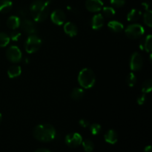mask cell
I'll use <instances>...</instances> for the list:
<instances>
[{"label":"cell","mask_w":152,"mask_h":152,"mask_svg":"<svg viewBox=\"0 0 152 152\" xmlns=\"http://www.w3.org/2000/svg\"><path fill=\"white\" fill-rule=\"evenodd\" d=\"M50 1L36 0L30 7V12L34 20L41 22L45 20L50 13Z\"/></svg>","instance_id":"obj_1"},{"label":"cell","mask_w":152,"mask_h":152,"mask_svg":"<svg viewBox=\"0 0 152 152\" xmlns=\"http://www.w3.org/2000/svg\"><path fill=\"white\" fill-rule=\"evenodd\" d=\"M34 136L41 142H50L56 137V130L50 124L39 125L34 129Z\"/></svg>","instance_id":"obj_2"},{"label":"cell","mask_w":152,"mask_h":152,"mask_svg":"<svg viewBox=\"0 0 152 152\" xmlns=\"http://www.w3.org/2000/svg\"><path fill=\"white\" fill-rule=\"evenodd\" d=\"M95 81L96 77L94 73L89 68H84L79 74L78 82L83 88H91L94 86Z\"/></svg>","instance_id":"obj_3"},{"label":"cell","mask_w":152,"mask_h":152,"mask_svg":"<svg viewBox=\"0 0 152 152\" xmlns=\"http://www.w3.org/2000/svg\"><path fill=\"white\" fill-rule=\"evenodd\" d=\"M42 45V40L35 34H31L27 39L25 44V48L27 53H33L37 52L40 48Z\"/></svg>","instance_id":"obj_4"},{"label":"cell","mask_w":152,"mask_h":152,"mask_svg":"<svg viewBox=\"0 0 152 152\" xmlns=\"http://www.w3.org/2000/svg\"><path fill=\"white\" fill-rule=\"evenodd\" d=\"M145 30L143 27L138 24H132L129 25L126 29V34L130 39H137L143 35Z\"/></svg>","instance_id":"obj_5"},{"label":"cell","mask_w":152,"mask_h":152,"mask_svg":"<svg viewBox=\"0 0 152 152\" xmlns=\"http://www.w3.org/2000/svg\"><path fill=\"white\" fill-rule=\"evenodd\" d=\"M6 56L7 59L12 62H19L22 59V52L20 49L17 46L12 45L10 48H8L6 52Z\"/></svg>","instance_id":"obj_6"},{"label":"cell","mask_w":152,"mask_h":152,"mask_svg":"<svg viewBox=\"0 0 152 152\" xmlns=\"http://www.w3.org/2000/svg\"><path fill=\"white\" fill-rule=\"evenodd\" d=\"M83 142V137L79 133L69 134L65 137V143L68 146L76 148L80 145Z\"/></svg>","instance_id":"obj_7"},{"label":"cell","mask_w":152,"mask_h":152,"mask_svg":"<svg viewBox=\"0 0 152 152\" xmlns=\"http://www.w3.org/2000/svg\"><path fill=\"white\" fill-rule=\"evenodd\" d=\"M143 65V59L140 53L135 52L132 54L130 61L131 69L134 71H137L142 68Z\"/></svg>","instance_id":"obj_8"},{"label":"cell","mask_w":152,"mask_h":152,"mask_svg":"<svg viewBox=\"0 0 152 152\" xmlns=\"http://www.w3.org/2000/svg\"><path fill=\"white\" fill-rule=\"evenodd\" d=\"M86 7L90 12L96 13L102 10L103 2L102 0H86Z\"/></svg>","instance_id":"obj_9"},{"label":"cell","mask_w":152,"mask_h":152,"mask_svg":"<svg viewBox=\"0 0 152 152\" xmlns=\"http://www.w3.org/2000/svg\"><path fill=\"white\" fill-rule=\"evenodd\" d=\"M52 22L57 25H63L65 22L66 16H65V13L62 10H55L54 11L52 12L51 16H50Z\"/></svg>","instance_id":"obj_10"},{"label":"cell","mask_w":152,"mask_h":152,"mask_svg":"<svg viewBox=\"0 0 152 152\" xmlns=\"http://www.w3.org/2000/svg\"><path fill=\"white\" fill-rule=\"evenodd\" d=\"M20 25L22 26V30L25 31V33L28 34H34L37 31V26L36 24L34 23L33 21L30 20V19H24L22 22H21Z\"/></svg>","instance_id":"obj_11"},{"label":"cell","mask_w":152,"mask_h":152,"mask_svg":"<svg viewBox=\"0 0 152 152\" xmlns=\"http://www.w3.org/2000/svg\"><path fill=\"white\" fill-rule=\"evenodd\" d=\"M64 31L68 36L73 37L77 35V32H78V29H77V27L75 24H74L73 22H66L64 25Z\"/></svg>","instance_id":"obj_12"},{"label":"cell","mask_w":152,"mask_h":152,"mask_svg":"<svg viewBox=\"0 0 152 152\" xmlns=\"http://www.w3.org/2000/svg\"><path fill=\"white\" fill-rule=\"evenodd\" d=\"M104 17L102 14H96L92 19V28L94 30H99L103 26Z\"/></svg>","instance_id":"obj_13"},{"label":"cell","mask_w":152,"mask_h":152,"mask_svg":"<svg viewBox=\"0 0 152 152\" xmlns=\"http://www.w3.org/2000/svg\"><path fill=\"white\" fill-rule=\"evenodd\" d=\"M105 140L110 144H115L118 140V135L117 133L113 129L108 131L105 134Z\"/></svg>","instance_id":"obj_14"},{"label":"cell","mask_w":152,"mask_h":152,"mask_svg":"<svg viewBox=\"0 0 152 152\" xmlns=\"http://www.w3.org/2000/svg\"><path fill=\"white\" fill-rule=\"evenodd\" d=\"M140 48L144 50H146L147 52H150L152 49V36L151 34L147 36L143 40L140 42Z\"/></svg>","instance_id":"obj_15"},{"label":"cell","mask_w":152,"mask_h":152,"mask_svg":"<svg viewBox=\"0 0 152 152\" xmlns=\"http://www.w3.org/2000/svg\"><path fill=\"white\" fill-rule=\"evenodd\" d=\"M20 19L19 17L16 16H11L7 19V25L9 28L11 29H16L20 26Z\"/></svg>","instance_id":"obj_16"},{"label":"cell","mask_w":152,"mask_h":152,"mask_svg":"<svg viewBox=\"0 0 152 152\" xmlns=\"http://www.w3.org/2000/svg\"><path fill=\"white\" fill-rule=\"evenodd\" d=\"M13 3L10 0H0V13H7L11 10Z\"/></svg>","instance_id":"obj_17"},{"label":"cell","mask_w":152,"mask_h":152,"mask_svg":"<svg viewBox=\"0 0 152 152\" xmlns=\"http://www.w3.org/2000/svg\"><path fill=\"white\" fill-rule=\"evenodd\" d=\"M22 73V68L19 65H12L7 71V75L10 78H16Z\"/></svg>","instance_id":"obj_18"},{"label":"cell","mask_w":152,"mask_h":152,"mask_svg":"<svg viewBox=\"0 0 152 152\" xmlns=\"http://www.w3.org/2000/svg\"><path fill=\"white\" fill-rule=\"evenodd\" d=\"M141 15H142V13L140 10H137V9H132L128 13L127 19L129 22H137L141 17Z\"/></svg>","instance_id":"obj_19"},{"label":"cell","mask_w":152,"mask_h":152,"mask_svg":"<svg viewBox=\"0 0 152 152\" xmlns=\"http://www.w3.org/2000/svg\"><path fill=\"white\" fill-rule=\"evenodd\" d=\"M108 26L111 31L115 33L121 32L124 28L123 24L120 23V22H117V21H111V22H108Z\"/></svg>","instance_id":"obj_20"},{"label":"cell","mask_w":152,"mask_h":152,"mask_svg":"<svg viewBox=\"0 0 152 152\" xmlns=\"http://www.w3.org/2000/svg\"><path fill=\"white\" fill-rule=\"evenodd\" d=\"M84 96V91L80 88H75L71 94V96L74 100H80Z\"/></svg>","instance_id":"obj_21"},{"label":"cell","mask_w":152,"mask_h":152,"mask_svg":"<svg viewBox=\"0 0 152 152\" xmlns=\"http://www.w3.org/2000/svg\"><path fill=\"white\" fill-rule=\"evenodd\" d=\"M83 148L86 152H92L94 148V144L91 140L86 139L83 142H82Z\"/></svg>","instance_id":"obj_22"},{"label":"cell","mask_w":152,"mask_h":152,"mask_svg":"<svg viewBox=\"0 0 152 152\" xmlns=\"http://www.w3.org/2000/svg\"><path fill=\"white\" fill-rule=\"evenodd\" d=\"M143 20L145 25H148V27L152 26V12L150 9L146 10L145 13H144Z\"/></svg>","instance_id":"obj_23"},{"label":"cell","mask_w":152,"mask_h":152,"mask_svg":"<svg viewBox=\"0 0 152 152\" xmlns=\"http://www.w3.org/2000/svg\"><path fill=\"white\" fill-rule=\"evenodd\" d=\"M10 42V37L5 33H0V48L5 47Z\"/></svg>","instance_id":"obj_24"},{"label":"cell","mask_w":152,"mask_h":152,"mask_svg":"<svg viewBox=\"0 0 152 152\" xmlns=\"http://www.w3.org/2000/svg\"><path fill=\"white\" fill-rule=\"evenodd\" d=\"M152 89V80H147L142 83V91L143 94L149 93Z\"/></svg>","instance_id":"obj_25"},{"label":"cell","mask_w":152,"mask_h":152,"mask_svg":"<svg viewBox=\"0 0 152 152\" xmlns=\"http://www.w3.org/2000/svg\"><path fill=\"white\" fill-rule=\"evenodd\" d=\"M102 13L106 17H112L115 14V10L111 7H105L102 8Z\"/></svg>","instance_id":"obj_26"},{"label":"cell","mask_w":152,"mask_h":152,"mask_svg":"<svg viewBox=\"0 0 152 152\" xmlns=\"http://www.w3.org/2000/svg\"><path fill=\"white\" fill-rule=\"evenodd\" d=\"M126 82H127V84L129 85L130 87H133L137 83V77L136 76L134 75V74H133V73H130V74L127 76Z\"/></svg>","instance_id":"obj_27"},{"label":"cell","mask_w":152,"mask_h":152,"mask_svg":"<svg viewBox=\"0 0 152 152\" xmlns=\"http://www.w3.org/2000/svg\"><path fill=\"white\" fill-rule=\"evenodd\" d=\"M90 131L92 134L97 135L101 131V126L99 124H96V123H94V124L91 125Z\"/></svg>","instance_id":"obj_28"},{"label":"cell","mask_w":152,"mask_h":152,"mask_svg":"<svg viewBox=\"0 0 152 152\" xmlns=\"http://www.w3.org/2000/svg\"><path fill=\"white\" fill-rule=\"evenodd\" d=\"M111 3L114 7H121L126 3V0H111Z\"/></svg>","instance_id":"obj_29"},{"label":"cell","mask_w":152,"mask_h":152,"mask_svg":"<svg viewBox=\"0 0 152 152\" xmlns=\"http://www.w3.org/2000/svg\"><path fill=\"white\" fill-rule=\"evenodd\" d=\"M21 37V34L19 31H14L13 32H11L10 35V39H11L13 41H18V40L20 39Z\"/></svg>","instance_id":"obj_30"},{"label":"cell","mask_w":152,"mask_h":152,"mask_svg":"<svg viewBox=\"0 0 152 152\" xmlns=\"http://www.w3.org/2000/svg\"><path fill=\"white\" fill-rule=\"evenodd\" d=\"M145 100H146V96H145V94H142V95H140V96L137 98V103L140 105H143V104L145 103Z\"/></svg>","instance_id":"obj_31"},{"label":"cell","mask_w":152,"mask_h":152,"mask_svg":"<svg viewBox=\"0 0 152 152\" xmlns=\"http://www.w3.org/2000/svg\"><path fill=\"white\" fill-rule=\"evenodd\" d=\"M80 125L81 126H83V128H87L89 126V122L87 121L86 120H80Z\"/></svg>","instance_id":"obj_32"},{"label":"cell","mask_w":152,"mask_h":152,"mask_svg":"<svg viewBox=\"0 0 152 152\" xmlns=\"http://www.w3.org/2000/svg\"><path fill=\"white\" fill-rule=\"evenodd\" d=\"M19 16H22V17H25L28 14V11H27V9L25 8H22L19 10Z\"/></svg>","instance_id":"obj_33"},{"label":"cell","mask_w":152,"mask_h":152,"mask_svg":"<svg viewBox=\"0 0 152 152\" xmlns=\"http://www.w3.org/2000/svg\"><path fill=\"white\" fill-rule=\"evenodd\" d=\"M144 152H152L151 145H148V146L145 147V150H144Z\"/></svg>","instance_id":"obj_34"},{"label":"cell","mask_w":152,"mask_h":152,"mask_svg":"<svg viewBox=\"0 0 152 152\" xmlns=\"http://www.w3.org/2000/svg\"><path fill=\"white\" fill-rule=\"evenodd\" d=\"M35 152H50L48 149H46V148H39V149L37 150Z\"/></svg>","instance_id":"obj_35"},{"label":"cell","mask_w":152,"mask_h":152,"mask_svg":"<svg viewBox=\"0 0 152 152\" xmlns=\"http://www.w3.org/2000/svg\"><path fill=\"white\" fill-rule=\"evenodd\" d=\"M1 120H2V116H1V113H0V123H1Z\"/></svg>","instance_id":"obj_36"}]
</instances>
